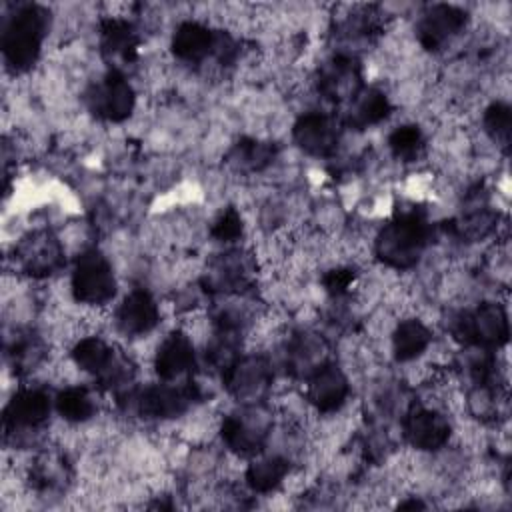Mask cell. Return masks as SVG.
Masks as SVG:
<instances>
[{
  "label": "cell",
  "instance_id": "1",
  "mask_svg": "<svg viewBox=\"0 0 512 512\" xmlns=\"http://www.w3.org/2000/svg\"><path fill=\"white\" fill-rule=\"evenodd\" d=\"M48 26L50 14L40 4H24L8 18L2 32V56L14 74L28 72L38 62Z\"/></svg>",
  "mask_w": 512,
  "mask_h": 512
},
{
  "label": "cell",
  "instance_id": "2",
  "mask_svg": "<svg viewBox=\"0 0 512 512\" xmlns=\"http://www.w3.org/2000/svg\"><path fill=\"white\" fill-rule=\"evenodd\" d=\"M430 238V224L416 212L394 216L376 236L374 252L380 262L396 270H408L418 264Z\"/></svg>",
  "mask_w": 512,
  "mask_h": 512
},
{
  "label": "cell",
  "instance_id": "3",
  "mask_svg": "<svg viewBox=\"0 0 512 512\" xmlns=\"http://www.w3.org/2000/svg\"><path fill=\"white\" fill-rule=\"evenodd\" d=\"M452 336L464 346L486 352L498 350L508 342L510 324L506 310L496 302L478 304L474 310L458 314L452 322Z\"/></svg>",
  "mask_w": 512,
  "mask_h": 512
},
{
  "label": "cell",
  "instance_id": "4",
  "mask_svg": "<svg viewBox=\"0 0 512 512\" xmlns=\"http://www.w3.org/2000/svg\"><path fill=\"white\" fill-rule=\"evenodd\" d=\"M116 276L110 260L96 248L84 250L70 274V292L76 302L104 306L116 296Z\"/></svg>",
  "mask_w": 512,
  "mask_h": 512
},
{
  "label": "cell",
  "instance_id": "5",
  "mask_svg": "<svg viewBox=\"0 0 512 512\" xmlns=\"http://www.w3.org/2000/svg\"><path fill=\"white\" fill-rule=\"evenodd\" d=\"M136 412L144 418H158L168 420L184 414L202 398L200 388L194 382L182 384H152L128 394Z\"/></svg>",
  "mask_w": 512,
  "mask_h": 512
},
{
  "label": "cell",
  "instance_id": "6",
  "mask_svg": "<svg viewBox=\"0 0 512 512\" xmlns=\"http://www.w3.org/2000/svg\"><path fill=\"white\" fill-rule=\"evenodd\" d=\"M88 110L106 122H124L136 106V92L128 78L112 68L86 92Z\"/></svg>",
  "mask_w": 512,
  "mask_h": 512
},
{
  "label": "cell",
  "instance_id": "7",
  "mask_svg": "<svg viewBox=\"0 0 512 512\" xmlns=\"http://www.w3.org/2000/svg\"><path fill=\"white\" fill-rule=\"evenodd\" d=\"M72 362L82 370L98 378L106 386L128 384L130 368L124 360L116 358L114 348L100 336H84L70 350Z\"/></svg>",
  "mask_w": 512,
  "mask_h": 512
},
{
  "label": "cell",
  "instance_id": "8",
  "mask_svg": "<svg viewBox=\"0 0 512 512\" xmlns=\"http://www.w3.org/2000/svg\"><path fill=\"white\" fill-rule=\"evenodd\" d=\"M292 138L298 148L316 158H328L340 142V124L326 112H306L292 126Z\"/></svg>",
  "mask_w": 512,
  "mask_h": 512
},
{
  "label": "cell",
  "instance_id": "9",
  "mask_svg": "<svg viewBox=\"0 0 512 512\" xmlns=\"http://www.w3.org/2000/svg\"><path fill=\"white\" fill-rule=\"evenodd\" d=\"M468 22V14L452 4L430 6L416 26V36L422 48L436 52L458 36Z\"/></svg>",
  "mask_w": 512,
  "mask_h": 512
},
{
  "label": "cell",
  "instance_id": "10",
  "mask_svg": "<svg viewBox=\"0 0 512 512\" xmlns=\"http://www.w3.org/2000/svg\"><path fill=\"white\" fill-rule=\"evenodd\" d=\"M450 422L448 418L426 406H414L402 420V434L406 442L422 452L440 450L450 438Z\"/></svg>",
  "mask_w": 512,
  "mask_h": 512
},
{
  "label": "cell",
  "instance_id": "11",
  "mask_svg": "<svg viewBox=\"0 0 512 512\" xmlns=\"http://www.w3.org/2000/svg\"><path fill=\"white\" fill-rule=\"evenodd\" d=\"M348 394L350 382L342 368L332 362H322L306 376V398L322 414L340 410Z\"/></svg>",
  "mask_w": 512,
  "mask_h": 512
},
{
  "label": "cell",
  "instance_id": "12",
  "mask_svg": "<svg viewBox=\"0 0 512 512\" xmlns=\"http://www.w3.org/2000/svg\"><path fill=\"white\" fill-rule=\"evenodd\" d=\"M54 400L42 388H20L12 394L4 408V426L8 430H30L42 426L50 412Z\"/></svg>",
  "mask_w": 512,
  "mask_h": 512
},
{
  "label": "cell",
  "instance_id": "13",
  "mask_svg": "<svg viewBox=\"0 0 512 512\" xmlns=\"http://www.w3.org/2000/svg\"><path fill=\"white\" fill-rule=\"evenodd\" d=\"M316 86L326 100L346 104L364 86L360 82V64L352 56H336L322 66Z\"/></svg>",
  "mask_w": 512,
  "mask_h": 512
},
{
  "label": "cell",
  "instance_id": "14",
  "mask_svg": "<svg viewBox=\"0 0 512 512\" xmlns=\"http://www.w3.org/2000/svg\"><path fill=\"white\" fill-rule=\"evenodd\" d=\"M160 322V308L144 288H134L124 296L116 310V326L126 336H144Z\"/></svg>",
  "mask_w": 512,
  "mask_h": 512
},
{
  "label": "cell",
  "instance_id": "15",
  "mask_svg": "<svg viewBox=\"0 0 512 512\" xmlns=\"http://www.w3.org/2000/svg\"><path fill=\"white\" fill-rule=\"evenodd\" d=\"M218 44H220V32L196 20H186L178 24L170 40L172 54L178 60L192 62V64L202 62L208 56H216Z\"/></svg>",
  "mask_w": 512,
  "mask_h": 512
},
{
  "label": "cell",
  "instance_id": "16",
  "mask_svg": "<svg viewBox=\"0 0 512 512\" xmlns=\"http://www.w3.org/2000/svg\"><path fill=\"white\" fill-rule=\"evenodd\" d=\"M196 366V350L190 336L182 330L170 332L154 354V370L162 382H172Z\"/></svg>",
  "mask_w": 512,
  "mask_h": 512
},
{
  "label": "cell",
  "instance_id": "17",
  "mask_svg": "<svg viewBox=\"0 0 512 512\" xmlns=\"http://www.w3.org/2000/svg\"><path fill=\"white\" fill-rule=\"evenodd\" d=\"M22 268L32 276H48L62 266L60 242L50 232H34L18 246Z\"/></svg>",
  "mask_w": 512,
  "mask_h": 512
},
{
  "label": "cell",
  "instance_id": "18",
  "mask_svg": "<svg viewBox=\"0 0 512 512\" xmlns=\"http://www.w3.org/2000/svg\"><path fill=\"white\" fill-rule=\"evenodd\" d=\"M392 104L388 96L374 86H362L348 102L344 112V124L356 130H364L388 118Z\"/></svg>",
  "mask_w": 512,
  "mask_h": 512
},
{
  "label": "cell",
  "instance_id": "19",
  "mask_svg": "<svg viewBox=\"0 0 512 512\" xmlns=\"http://www.w3.org/2000/svg\"><path fill=\"white\" fill-rule=\"evenodd\" d=\"M222 378L232 394L238 398H256L270 382V370L262 358H236Z\"/></svg>",
  "mask_w": 512,
  "mask_h": 512
},
{
  "label": "cell",
  "instance_id": "20",
  "mask_svg": "<svg viewBox=\"0 0 512 512\" xmlns=\"http://www.w3.org/2000/svg\"><path fill=\"white\" fill-rule=\"evenodd\" d=\"M138 32L122 18H106L100 24V48L110 60H120L124 64L132 62L138 54Z\"/></svg>",
  "mask_w": 512,
  "mask_h": 512
},
{
  "label": "cell",
  "instance_id": "21",
  "mask_svg": "<svg viewBox=\"0 0 512 512\" xmlns=\"http://www.w3.org/2000/svg\"><path fill=\"white\" fill-rule=\"evenodd\" d=\"M220 436L232 452L240 456H254L256 452H260L266 432L264 426L250 424L246 416L228 414L220 424Z\"/></svg>",
  "mask_w": 512,
  "mask_h": 512
},
{
  "label": "cell",
  "instance_id": "22",
  "mask_svg": "<svg viewBox=\"0 0 512 512\" xmlns=\"http://www.w3.org/2000/svg\"><path fill=\"white\" fill-rule=\"evenodd\" d=\"M432 342L430 328L418 318L400 320L392 332V352L398 362L416 360Z\"/></svg>",
  "mask_w": 512,
  "mask_h": 512
},
{
  "label": "cell",
  "instance_id": "23",
  "mask_svg": "<svg viewBox=\"0 0 512 512\" xmlns=\"http://www.w3.org/2000/svg\"><path fill=\"white\" fill-rule=\"evenodd\" d=\"M290 472V462L280 456L256 458L246 470V484L250 490L266 494L276 490Z\"/></svg>",
  "mask_w": 512,
  "mask_h": 512
},
{
  "label": "cell",
  "instance_id": "24",
  "mask_svg": "<svg viewBox=\"0 0 512 512\" xmlns=\"http://www.w3.org/2000/svg\"><path fill=\"white\" fill-rule=\"evenodd\" d=\"M56 412L72 424L86 422L96 412V400L86 386H66L54 396Z\"/></svg>",
  "mask_w": 512,
  "mask_h": 512
},
{
  "label": "cell",
  "instance_id": "25",
  "mask_svg": "<svg viewBox=\"0 0 512 512\" xmlns=\"http://www.w3.org/2000/svg\"><path fill=\"white\" fill-rule=\"evenodd\" d=\"M274 154H276L274 144L262 142L256 138H242L230 150L228 160L240 172H258L272 162Z\"/></svg>",
  "mask_w": 512,
  "mask_h": 512
},
{
  "label": "cell",
  "instance_id": "26",
  "mask_svg": "<svg viewBox=\"0 0 512 512\" xmlns=\"http://www.w3.org/2000/svg\"><path fill=\"white\" fill-rule=\"evenodd\" d=\"M388 148L394 154V158L402 162H414L422 156L426 148V136L420 126L402 124L390 132Z\"/></svg>",
  "mask_w": 512,
  "mask_h": 512
},
{
  "label": "cell",
  "instance_id": "27",
  "mask_svg": "<svg viewBox=\"0 0 512 512\" xmlns=\"http://www.w3.org/2000/svg\"><path fill=\"white\" fill-rule=\"evenodd\" d=\"M482 124L494 142L508 146L512 134V108L506 102H492L484 110Z\"/></svg>",
  "mask_w": 512,
  "mask_h": 512
},
{
  "label": "cell",
  "instance_id": "28",
  "mask_svg": "<svg viewBox=\"0 0 512 512\" xmlns=\"http://www.w3.org/2000/svg\"><path fill=\"white\" fill-rule=\"evenodd\" d=\"M242 232H244L242 216L234 206H228L226 210H222L210 228L212 238H216L218 242H226V244L236 242L242 236Z\"/></svg>",
  "mask_w": 512,
  "mask_h": 512
},
{
  "label": "cell",
  "instance_id": "29",
  "mask_svg": "<svg viewBox=\"0 0 512 512\" xmlns=\"http://www.w3.org/2000/svg\"><path fill=\"white\" fill-rule=\"evenodd\" d=\"M356 280V270L350 266H336L322 276V286L332 296L346 294Z\"/></svg>",
  "mask_w": 512,
  "mask_h": 512
}]
</instances>
